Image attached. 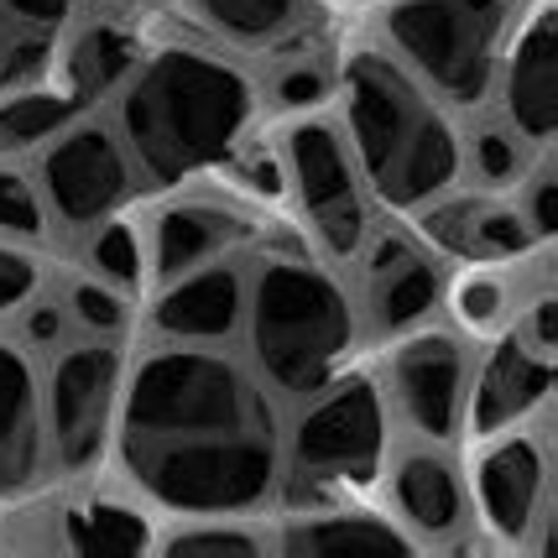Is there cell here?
<instances>
[{"instance_id": "cell-5", "label": "cell", "mask_w": 558, "mask_h": 558, "mask_svg": "<svg viewBox=\"0 0 558 558\" xmlns=\"http://www.w3.org/2000/svg\"><path fill=\"white\" fill-rule=\"evenodd\" d=\"M387 43L434 99L481 105L507 48L511 0H391Z\"/></svg>"}, {"instance_id": "cell-10", "label": "cell", "mask_w": 558, "mask_h": 558, "mask_svg": "<svg viewBox=\"0 0 558 558\" xmlns=\"http://www.w3.org/2000/svg\"><path fill=\"white\" fill-rule=\"evenodd\" d=\"M470 350L460 335L423 329L397 344L387 365V391L397 417L428 444H449L464 428V397H470Z\"/></svg>"}, {"instance_id": "cell-17", "label": "cell", "mask_w": 558, "mask_h": 558, "mask_svg": "<svg viewBox=\"0 0 558 558\" xmlns=\"http://www.w3.org/2000/svg\"><path fill=\"white\" fill-rule=\"evenodd\" d=\"M245 241V219L219 204V198H172L168 209L151 215V235H146V267L157 282H168L178 271L209 267L219 256H235Z\"/></svg>"}, {"instance_id": "cell-22", "label": "cell", "mask_w": 558, "mask_h": 558, "mask_svg": "<svg viewBox=\"0 0 558 558\" xmlns=\"http://www.w3.org/2000/svg\"><path fill=\"white\" fill-rule=\"evenodd\" d=\"M131 69H136V43L125 32H116V26H89L69 52V89L84 105H95L121 78H131Z\"/></svg>"}, {"instance_id": "cell-24", "label": "cell", "mask_w": 558, "mask_h": 558, "mask_svg": "<svg viewBox=\"0 0 558 558\" xmlns=\"http://www.w3.org/2000/svg\"><path fill=\"white\" fill-rule=\"evenodd\" d=\"M449 308H454V318H460V329H470V335H490V329H501V324L511 318V308H517L511 277L486 271V262H481L475 271H464L460 282H454Z\"/></svg>"}, {"instance_id": "cell-35", "label": "cell", "mask_w": 558, "mask_h": 558, "mask_svg": "<svg viewBox=\"0 0 558 558\" xmlns=\"http://www.w3.org/2000/svg\"><path fill=\"white\" fill-rule=\"evenodd\" d=\"M5 73H16V63L5 58V22H0V78H5Z\"/></svg>"}, {"instance_id": "cell-29", "label": "cell", "mask_w": 558, "mask_h": 558, "mask_svg": "<svg viewBox=\"0 0 558 558\" xmlns=\"http://www.w3.org/2000/svg\"><path fill=\"white\" fill-rule=\"evenodd\" d=\"M63 308H69V318L78 329H89L99 340H110V335L125 329V288L105 282V277H78V282H69Z\"/></svg>"}, {"instance_id": "cell-31", "label": "cell", "mask_w": 558, "mask_h": 558, "mask_svg": "<svg viewBox=\"0 0 558 558\" xmlns=\"http://www.w3.org/2000/svg\"><path fill=\"white\" fill-rule=\"evenodd\" d=\"M522 183H517V215L527 219V230L537 235V245H548L554 241V194H558V183H554V168H548V157L537 162V168H522L517 172Z\"/></svg>"}, {"instance_id": "cell-8", "label": "cell", "mask_w": 558, "mask_h": 558, "mask_svg": "<svg viewBox=\"0 0 558 558\" xmlns=\"http://www.w3.org/2000/svg\"><path fill=\"white\" fill-rule=\"evenodd\" d=\"M125 361L110 340H78L52 355L43 381V417H48L52 460L63 470H89L116 438Z\"/></svg>"}, {"instance_id": "cell-25", "label": "cell", "mask_w": 558, "mask_h": 558, "mask_svg": "<svg viewBox=\"0 0 558 558\" xmlns=\"http://www.w3.org/2000/svg\"><path fill=\"white\" fill-rule=\"evenodd\" d=\"M194 5L235 43H267L298 16V0H194Z\"/></svg>"}, {"instance_id": "cell-19", "label": "cell", "mask_w": 558, "mask_h": 558, "mask_svg": "<svg viewBox=\"0 0 558 558\" xmlns=\"http://www.w3.org/2000/svg\"><path fill=\"white\" fill-rule=\"evenodd\" d=\"M391 501L417 543H444L464 527V481L434 449H413L391 464Z\"/></svg>"}, {"instance_id": "cell-27", "label": "cell", "mask_w": 558, "mask_h": 558, "mask_svg": "<svg viewBox=\"0 0 558 558\" xmlns=\"http://www.w3.org/2000/svg\"><path fill=\"white\" fill-rule=\"evenodd\" d=\"M537 245V235L527 230V219L517 215V204H490L481 198V215H475V251L470 262H511V256H527Z\"/></svg>"}, {"instance_id": "cell-16", "label": "cell", "mask_w": 558, "mask_h": 558, "mask_svg": "<svg viewBox=\"0 0 558 558\" xmlns=\"http://www.w3.org/2000/svg\"><path fill=\"white\" fill-rule=\"evenodd\" d=\"M52 464L43 376L22 340H0V496H22Z\"/></svg>"}, {"instance_id": "cell-33", "label": "cell", "mask_w": 558, "mask_h": 558, "mask_svg": "<svg viewBox=\"0 0 558 558\" xmlns=\"http://www.w3.org/2000/svg\"><path fill=\"white\" fill-rule=\"evenodd\" d=\"M0 16H11L26 32H52L69 22V0H0Z\"/></svg>"}, {"instance_id": "cell-13", "label": "cell", "mask_w": 558, "mask_h": 558, "mask_svg": "<svg viewBox=\"0 0 558 558\" xmlns=\"http://www.w3.org/2000/svg\"><path fill=\"white\" fill-rule=\"evenodd\" d=\"M245 318V271L235 256H219L209 267L178 271L157 288L151 329L178 344H225L241 335Z\"/></svg>"}, {"instance_id": "cell-23", "label": "cell", "mask_w": 558, "mask_h": 558, "mask_svg": "<svg viewBox=\"0 0 558 558\" xmlns=\"http://www.w3.org/2000/svg\"><path fill=\"white\" fill-rule=\"evenodd\" d=\"M162 554H267L271 537L245 527V517H189L183 527H172L162 543Z\"/></svg>"}, {"instance_id": "cell-7", "label": "cell", "mask_w": 558, "mask_h": 558, "mask_svg": "<svg viewBox=\"0 0 558 558\" xmlns=\"http://www.w3.org/2000/svg\"><path fill=\"white\" fill-rule=\"evenodd\" d=\"M282 183L298 198L308 230L335 262H355L371 235V204H365L361 168L350 142L329 121H303L282 142Z\"/></svg>"}, {"instance_id": "cell-12", "label": "cell", "mask_w": 558, "mask_h": 558, "mask_svg": "<svg viewBox=\"0 0 558 558\" xmlns=\"http://www.w3.org/2000/svg\"><path fill=\"white\" fill-rule=\"evenodd\" d=\"M554 391V355H543L507 329L501 340L486 350L481 371H470V397H464V423L475 438L522 428L527 417L548 402Z\"/></svg>"}, {"instance_id": "cell-4", "label": "cell", "mask_w": 558, "mask_h": 558, "mask_svg": "<svg viewBox=\"0 0 558 558\" xmlns=\"http://www.w3.org/2000/svg\"><path fill=\"white\" fill-rule=\"evenodd\" d=\"M241 329L251 340V371L282 397L324 387L361 340L350 292L308 256H267L256 277H245Z\"/></svg>"}, {"instance_id": "cell-15", "label": "cell", "mask_w": 558, "mask_h": 558, "mask_svg": "<svg viewBox=\"0 0 558 558\" xmlns=\"http://www.w3.org/2000/svg\"><path fill=\"white\" fill-rule=\"evenodd\" d=\"M501 69V116L517 142L543 146L558 131V16L554 5H537L527 26L517 32Z\"/></svg>"}, {"instance_id": "cell-18", "label": "cell", "mask_w": 558, "mask_h": 558, "mask_svg": "<svg viewBox=\"0 0 558 558\" xmlns=\"http://www.w3.org/2000/svg\"><path fill=\"white\" fill-rule=\"evenodd\" d=\"M292 558H335V554H413L417 537L371 507H340V511H298L288 527L271 537Z\"/></svg>"}, {"instance_id": "cell-6", "label": "cell", "mask_w": 558, "mask_h": 558, "mask_svg": "<svg viewBox=\"0 0 558 558\" xmlns=\"http://www.w3.org/2000/svg\"><path fill=\"white\" fill-rule=\"evenodd\" d=\"M282 434V490L292 501L361 490L387 464V397L371 376H329Z\"/></svg>"}, {"instance_id": "cell-26", "label": "cell", "mask_w": 558, "mask_h": 558, "mask_svg": "<svg viewBox=\"0 0 558 558\" xmlns=\"http://www.w3.org/2000/svg\"><path fill=\"white\" fill-rule=\"evenodd\" d=\"M0 235L5 241H43L48 235L43 189L11 162H0Z\"/></svg>"}, {"instance_id": "cell-28", "label": "cell", "mask_w": 558, "mask_h": 558, "mask_svg": "<svg viewBox=\"0 0 558 558\" xmlns=\"http://www.w3.org/2000/svg\"><path fill=\"white\" fill-rule=\"evenodd\" d=\"M89 267H95V277L116 282V288H136V282H142V267H146V251H142L136 225L105 219V225L95 230V241H89Z\"/></svg>"}, {"instance_id": "cell-30", "label": "cell", "mask_w": 558, "mask_h": 558, "mask_svg": "<svg viewBox=\"0 0 558 558\" xmlns=\"http://www.w3.org/2000/svg\"><path fill=\"white\" fill-rule=\"evenodd\" d=\"M32 298H43V262L26 251V241L0 235V318H16Z\"/></svg>"}, {"instance_id": "cell-21", "label": "cell", "mask_w": 558, "mask_h": 558, "mask_svg": "<svg viewBox=\"0 0 558 558\" xmlns=\"http://www.w3.org/2000/svg\"><path fill=\"white\" fill-rule=\"evenodd\" d=\"M89 105L73 95V89H26V95L0 99V157L22 151V146L52 142L69 121H78Z\"/></svg>"}, {"instance_id": "cell-20", "label": "cell", "mask_w": 558, "mask_h": 558, "mask_svg": "<svg viewBox=\"0 0 558 558\" xmlns=\"http://www.w3.org/2000/svg\"><path fill=\"white\" fill-rule=\"evenodd\" d=\"M52 543L69 554H146V548H157L151 517L131 501H116V496H84V501L63 507Z\"/></svg>"}, {"instance_id": "cell-1", "label": "cell", "mask_w": 558, "mask_h": 558, "mask_svg": "<svg viewBox=\"0 0 558 558\" xmlns=\"http://www.w3.org/2000/svg\"><path fill=\"white\" fill-rule=\"evenodd\" d=\"M116 444L131 486L178 517H245L282 486L267 381L209 344L168 340L131 365Z\"/></svg>"}, {"instance_id": "cell-32", "label": "cell", "mask_w": 558, "mask_h": 558, "mask_svg": "<svg viewBox=\"0 0 558 558\" xmlns=\"http://www.w3.org/2000/svg\"><path fill=\"white\" fill-rule=\"evenodd\" d=\"M470 162H475V178H481V183L507 189V183H517V172H522V142H517L511 131H481Z\"/></svg>"}, {"instance_id": "cell-14", "label": "cell", "mask_w": 558, "mask_h": 558, "mask_svg": "<svg viewBox=\"0 0 558 558\" xmlns=\"http://www.w3.org/2000/svg\"><path fill=\"white\" fill-rule=\"evenodd\" d=\"M361 262L371 335H408L444 303V271L408 235H365Z\"/></svg>"}, {"instance_id": "cell-11", "label": "cell", "mask_w": 558, "mask_h": 558, "mask_svg": "<svg viewBox=\"0 0 558 558\" xmlns=\"http://www.w3.org/2000/svg\"><path fill=\"white\" fill-rule=\"evenodd\" d=\"M481 460H475V496H481V517L501 543H543L548 527V444L533 434L527 423L507 428V434L481 438Z\"/></svg>"}, {"instance_id": "cell-3", "label": "cell", "mask_w": 558, "mask_h": 558, "mask_svg": "<svg viewBox=\"0 0 558 558\" xmlns=\"http://www.w3.org/2000/svg\"><path fill=\"white\" fill-rule=\"evenodd\" d=\"M340 99L365 194H376L387 209L417 215L423 204L460 189V136L438 99L397 58L355 52L340 73Z\"/></svg>"}, {"instance_id": "cell-2", "label": "cell", "mask_w": 558, "mask_h": 558, "mask_svg": "<svg viewBox=\"0 0 558 558\" xmlns=\"http://www.w3.org/2000/svg\"><path fill=\"white\" fill-rule=\"evenodd\" d=\"M256 95L251 78L209 52L168 48L131 69L121 142L151 183H183L235 157Z\"/></svg>"}, {"instance_id": "cell-34", "label": "cell", "mask_w": 558, "mask_h": 558, "mask_svg": "<svg viewBox=\"0 0 558 558\" xmlns=\"http://www.w3.org/2000/svg\"><path fill=\"white\" fill-rule=\"evenodd\" d=\"M318 95H324V73H314V69H292L277 78V99L282 105H314Z\"/></svg>"}, {"instance_id": "cell-9", "label": "cell", "mask_w": 558, "mask_h": 558, "mask_svg": "<svg viewBox=\"0 0 558 558\" xmlns=\"http://www.w3.org/2000/svg\"><path fill=\"white\" fill-rule=\"evenodd\" d=\"M37 189L48 204V219L63 230H99L116 219L136 194V162L125 142L99 121H69L43 151Z\"/></svg>"}]
</instances>
